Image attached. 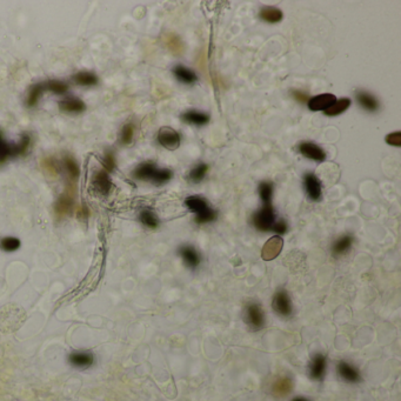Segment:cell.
I'll return each mask as SVG.
<instances>
[{
  "mask_svg": "<svg viewBox=\"0 0 401 401\" xmlns=\"http://www.w3.org/2000/svg\"><path fill=\"white\" fill-rule=\"evenodd\" d=\"M292 381L290 378H279L272 386V392L275 396H285L292 391Z\"/></svg>",
  "mask_w": 401,
  "mask_h": 401,
  "instance_id": "15",
  "label": "cell"
},
{
  "mask_svg": "<svg viewBox=\"0 0 401 401\" xmlns=\"http://www.w3.org/2000/svg\"><path fill=\"white\" fill-rule=\"evenodd\" d=\"M273 309L280 316L287 317L292 313V303L286 291H279L273 298Z\"/></svg>",
  "mask_w": 401,
  "mask_h": 401,
  "instance_id": "6",
  "label": "cell"
},
{
  "mask_svg": "<svg viewBox=\"0 0 401 401\" xmlns=\"http://www.w3.org/2000/svg\"><path fill=\"white\" fill-rule=\"evenodd\" d=\"M338 372L340 374V377L343 378L344 380L352 382V384L360 381V374H359L358 369L352 365H350L348 362H345V361L339 362Z\"/></svg>",
  "mask_w": 401,
  "mask_h": 401,
  "instance_id": "10",
  "label": "cell"
},
{
  "mask_svg": "<svg viewBox=\"0 0 401 401\" xmlns=\"http://www.w3.org/2000/svg\"><path fill=\"white\" fill-rule=\"evenodd\" d=\"M272 230L274 231L275 233H278L279 235L285 234L287 232V224L285 223L284 220H280V221H278V223L274 224V226H273Z\"/></svg>",
  "mask_w": 401,
  "mask_h": 401,
  "instance_id": "41",
  "label": "cell"
},
{
  "mask_svg": "<svg viewBox=\"0 0 401 401\" xmlns=\"http://www.w3.org/2000/svg\"><path fill=\"white\" fill-rule=\"evenodd\" d=\"M14 145H10L4 140L3 134L0 133V163H4L9 157H14Z\"/></svg>",
  "mask_w": 401,
  "mask_h": 401,
  "instance_id": "29",
  "label": "cell"
},
{
  "mask_svg": "<svg viewBox=\"0 0 401 401\" xmlns=\"http://www.w3.org/2000/svg\"><path fill=\"white\" fill-rule=\"evenodd\" d=\"M133 133H134V127H133V125H131V124H127V125L122 127L121 134H120V140L124 145H129L130 142L132 141Z\"/></svg>",
  "mask_w": 401,
  "mask_h": 401,
  "instance_id": "36",
  "label": "cell"
},
{
  "mask_svg": "<svg viewBox=\"0 0 401 401\" xmlns=\"http://www.w3.org/2000/svg\"><path fill=\"white\" fill-rule=\"evenodd\" d=\"M172 175H173L172 171L167 170V168H161V170H158V168H157L156 173H155V175H153L151 181L153 183H156V185H163V183L170 180V179L172 178Z\"/></svg>",
  "mask_w": 401,
  "mask_h": 401,
  "instance_id": "30",
  "label": "cell"
},
{
  "mask_svg": "<svg viewBox=\"0 0 401 401\" xmlns=\"http://www.w3.org/2000/svg\"><path fill=\"white\" fill-rule=\"evenodd\" d=\"M64 165H65V168H66L67 173L70 174L71 179H77L78 177H79L80 170H79V167H78V164L76 163V160H74L72 157H66V158L64 159Z\"/></svg>",
  "mask_w": 401,
  "mask_h": 401,
  "instance_id": "33",
  "label": "cell"
},
{
  "mask_svg": "<svg viewBox=\"0 0 401 401\" xmlns=\"http://www.w3.org/2000/svg\"><path fill=\"white\" fill-rule=\"evenodd\" d=\"M93 186H95V189L101 194H107L110 192L112 182L110 180V177H108L107 172L105 171L98 172V173L93 177Z\"/></svg>",
  "mask_w": 401,
  "mask_h": 401,
  "instance_id": "14",
  "label": "cell"
},
{
  "mask_svg": "<svg viewBox=\"0 0 401 401\" xmlns=\"http://www.w3.org/2000/svg\"><path fill=\"white\" fill-rule=\"evenodd\" d=\"M157 171V167L155 165L151 163H145L141 164L137 167V170L134 171V177L137 179H140V180L145 181H151L153 175H155Z\"/></svg>",
  "mask_w": 401,
  "mask_h": 401,
  "instance_id": "16",
  "label": "cell"
},
{
  "mask_svg": "<svg viewBox=\"0 0 401 401\" xmlns=\"http://www.w3.org/2000/svg\"><path fill=\"white\" fill-rule=\"evenodd\" d=\"M260 17L262 20H265L266 22H269V24H276L281 19H283V12L276 7H264L260 11Z\"/></svg>",
  "mask_w": 401,
  "mask_h": 401,
  "instance_id": "18",
  "label": "cell"
},
{
  "mask_svg": "<svg viewBox=\"0 0 401 401\" xmlns=\"http://www.w3.org/2000/svg\"><path fill=\"white\" fill-rule=\"evenodd\" d=\"M179 254H180L183 261L186 262V265L191 268H196L198 265L200 264V257L196 249H193L192 246H182L179 250Z\"/></svg>",
  "mask_w": 401,
  "mask_h": 401,
  "instance_id": "12",
  "label": "cell"
},
{
  "mask_svg": "<svg viewBox=\"0 0 401 401\" xmlns=\"http://www.w3.org/2000/svg\"><path fill=\"white\" fill-rule=\"evenodd\" d=\"M71 207H72V197L71 194H63L57 201L55 205V212L58 215H65L70 212Z\"/></svg>",
  "mask_w": 401,
  "mask_h": 401,
  "instance_id": "25",
  "label": "cell"
},
{
  "mask_svg": "<svg viewBox=\"0 0 401 401\" xmlns=\"http://www.w3.org/2000/svg\"><path fill=\"white\" fill-rule=\"evenodd\" d=\"M59 106L63 111L66 112H82L85 110V104L84 101H81L80 99L76 98H71V99H65L59 103Z\"/></svg>",
  "mask_w": 401,
  "mask_h": 401,
  "instance_id": "22",
  "label": "cell"
},
{
  "mask_svg": "<svg viewBox=\"0 0 401 401\" xmlns=\"http://www.w3.org/2000/svg\"><path fill=\"white\" fill-rule=\"evenodd\" d=\"M140 221L145 226H147L148 228H157L159 225V220L157 218V215L149 209H144L140 213Z\"/></svg>",
  "mask_w": 401,
  "mask_h": 401,
  "instance_id": "27",
  "label": "cell"
},
{
  "mask_svg": "<svg viewBox=\"0 0 401 401\" xmlns=\"http://www.w3.org/2000/svg\"><path fill=\"white\" fill-rule=\"evenodd\" d=\"M158 141L163 147L173 151L180 146V136L171 127H161L158 132Z\"/></svg>",
  "mask_w": 401,
  "mask_h": 401,
  "instance_id": "3",
  "label": "cell"
},
{
  "mask_svg": "<svg viewBox=\"0 0 401 401\" xmlns=\"http://www.w3.org/2000/svg\"><path fill=\"white\" fill-rule=\"evenodd\" d=\"M104 166H105V170H106V172H112L114 170L115 160H114L113 155H112L111 152H107L106 156H105Z\"/></svg>",
  "mask_w": 401,
  "mask_h": 401,
  "instance_id": "39",
  "label": "cell"
},
{
  "mask_svg": "<svg viewBox=\"0 0 401 401\" xmlns=\"http://www.w3.org/2000/svg\"><path fill=\"white\" fill-rule=\"evenodd\" d=\"M305 189L310 199L317 201L321 198V183L314 174L309 173L305 175Z\"/></svg>",
  "mask_w": 401,
  "mask_h": 401,
  "instance_id": "9",
  "label": "cell"
},
{
  "mask_svg": "<svg viewBox=\"0 0 401 401\" xmlns=\"http://www.w3.org/2000/svg\"><path fill=\"white\" fill-rule=\"evenodd\" d=\"M292 401H307L306 399H303V398H295V399H293Z\"/></svg>",
  "mask_w": 401,
  "mask_h": 401,
  "instance_id": "43",
  "label": "cell"
},
{
  "mask_svg": "<svg viewBox=\"0 0 401 401\" xmlns=\"http://www.w3.org/2000/svg\"><path fill=\"white\" fill-rule=\"evenodd\" d=\"M246 320L252 329H260L264 326V312L257 303H250L246 307Z\"/></svg>",
  "mask_w": 401,
  "mask_h": 401,
  "instance_id": "5",
  "label": "cell"
},
{
  "mask_svg": "<svg viewBox=\"0 0 401 401\" xmlns=\"http://www.w3.org/2000/svg\"><path fill=\"white\" fill-rule=\"evenodd\" d=\"M273 193V185L271 182L264 181L259 185V194L264 204H271Z\"/></svg>",
  "mask_w": 401,
  "mask_h": 401,
  "instance_id": "31",
  "label": "cell"
},
{
  "mask_svg": "<svg viewBox=\"0 0 401 401\" xmlns=\"http://www.w3.org/2000/svg\"><path fill=\"white\" fill-rule=\"evenodd\" d=\"M43 167L45 168V170L47 171V173H48V174H53V175H54L55 173H57V171H58L57 166H55L54 160L52 159V158L45 159V160L43 161Z\"/></svg>",
  "mask_w": 401,
  "mask_h": 401,
  "instance_id": "40",
  "label": "cell"
},
{
  "mask_svg": "<svg viewBox=\"0 0 401 401\" xmlns=\"http://www.w3.org/2000/svg\"><path fill=\"white\" fill-rule=\"evenodd\" d=\"M386 142H387L388 145L395 146V147H400L401 146V133L394 132V133L388 134V136L386 137Z\"/></svg>",
  "mask_w": 401,
  "mask_h": 401,
  "instance_id": "38",
  "label": "cell"
},
{
  "mask_svg": "<svg viewBox=\"0 0 401 401\" xmlns=\"http://www.w3.org/2000/svg\"><path fill=\"white\" fill-rule=\"evenodd\" d=\"M336 101L334 95L325 93L317 97H313L309 100V108L311 111H326Z\"/></svg>",
  "mask_w": 401,
  "mask_h": 401,
  "instance_id": "7",
  "label": "cell"
},
{
  "mask_svg": "<svg viewBox=\"0 0 401 401\" xmlns=\"http://www.w3.org/2000/svg\"><path fill=\"white\" fill-rule=\"evenodd\" d=\"M284 241L279 235H274V237L269 238L266 243L262 247V259L264 260H273L279 256L281 250H283Z\"/></svg>",
  "mask_w": 401,
  "mask_h": 401,
  "instance_id": "4",
  "label": "cell"
},
{
  "mask_svg": "<svg viewBox=\"0 0 401 401\" xmlns=\"http://www.w3.org/2000/svg\"><path fill=\"white\" fill-rule=\"evenodd\" d=\"M44 89H45V86L43 84H38V85L32 86L31 89H29V92H28L27 106H29V107L36 106L37 103H38L39 98L41 97V95H43Z\"/></svg>",
  "mask_w": 401,
  "mask_h": 401,
  "instance_id": "28",
  "label": "cell"
},
{
  "mask_svg": "<svg viewBox=\"0 0 401 401\" xmlns=\"http://www.w3.org/2000/svg\"><path fill=\"white\" fill-rule=\"evenodd\" d=\"M20 247V240L13 237H6L0 240V249H3L6 252H13Z\"/></svg>",
  "mask_w": 401,
  "mask_h": 401,
  "instance_id": "34",
  "label": "cell"
},
{
  "mask_svg": "<svg viewBox=\"0 0 401 401\" xmlns=\"http://www.w3.org/2000/svg\"><path fill=\"white\" fill-rule=\"evenodd\" d=\"M357 99L358 103L361 105L362 108H365L367 111H376L379 107V104H378V100L374 98L372 95L367 92H358L357 93Z\"/></svg>",
  "mask_w": 401,
  "mask_h": 401,
  "instance_id": "19",
  "label": "cell"
},
{
  "mask_svg": "<svg viewBox=\"0 0 401 401\" xmlns=\"http://www.w3.org/2000/svg\"><path fill=\"white\" fill-rule=\"evenodd\" d=\"M207 171H208V166L206 164L197 165V166L194 167L192 171H191L190 179L193 182H200L202 179L205 178V175H206V173H207Z\"/></svg>",
  "mask_w": 401,
  "mask_h": 401,
  "instance_id": "32",
  "label": "cell"
},
{
  "mask_svg": "<svg viewBox=\"0 0 401 401\" xmlns=\"http://www.w3.org/2000/svg\"><path fill=\"white\" fill-rule=\"evenodd\" d=\"M185 204L187 207L190 208V211H192L197 214L196 221L198 224L211 223V221L217 218L215 211H213V209L208 206L207 201L202 199L201 197H197V196L189 197L185 200Z\"/></svg>",
  "mask_w": 401,
  "mask_h": 401,
  "instance_id": "1",
  "label": "cell"
},
{
  "mask_svg": "<svg viewBox=\"0 0 401 401\" xmlns=\"http://www.w3.org/2000/svg\"><path fill=\"white\" fill-rule=\"evenodd\" d=\"M351 105V100L348 98H343L338 101H335L334 104L332 105L331 107L327 108L325 111L326 115H329V117H334V115H339L347 110Z\"/></svg>",
  "mask_w": 401,
  "mask_h": 401,
  "instance_id": "23",
  "label": "cell"
},
{
  "mask_svg": "<svg viewBox=\"0 0 401 401\" xmlns=\"http://www.w3.org/2000/svg\"><path fill=\"white\" fill-rule=\"evenodd\" d=\"M326 358L322 354H317L311 363V377L314 380H321L325 376Z\"/></svg>",
  "mask_w": 401,
  "mask_h": 401,
  "instance_id": "13",
  "label": "cell"
},
{
  "mask_svg": "<svg viewBox=\"0 0 401 401\" xmlns=\"http://www.w3.org/2000/svg\"><path fill=\"white\" fill-rule=\"evenodd\" d=\"M253 224L258 230L262 232L271 231L275 224V215L272 204H264L260 211L253 217Z\"/></svg>",
  "mask_w": 401,
  "mask_h": 401,
  "instance_id": "2",
  "label": "cell"
},
{
  "mask_svg": "<svg viewBox=\"0 0 401 401\" xmlns=\"http://www.w3.org/2000/svg\"><path fill=\"white\" fill-rule=\"evenodd\" d=\"M299 151H300L303 157L314 161L321 163V161L326 159V153L324 152V149H322L320 146L313 144V142H302V144L299 146Z\"/></svg>",
  "mask_w": 401,
  "mask_h": 401,
  "instance_id": "8",
  "label": "cell"
},
{
  "mask_svg": "<svg viewBox=\"0 0 401 401\" xmlns=\"http://www.w3.org/2000/svg\"><path fill=\"white\" fill-rule=\"evenodd\" d=\"M165 43L166 46L171 52H173V54H181L183 51L182 41L179 39V37L175 35H167L165 38Z\"/></svg>",
  "mask_w": 401,
  "mask_h": 401,
  "instance_id": "26",
  "label": "cell"
},
{
  "mask_svg": "<svg viewBox=\"0 0 401 401\" xmlns=\"http://www.w3.org/2000/svg\"><path fill=\"white\" fill-rule=\"evenodd\" d=\"M174 76L177 77L178 80H180L181 82H185V84H192L197 80V76L193 71H191L190 69L183 66H177L173 70Z\"/></svg>",
  "mask_w": 401,
  "mask_h": 401,
  "instance_id": "21",
  "label": "cell"
},
{
  "mask_svg": "<svg viewBox=\"0 0 401 401\" xmlns=\"http://www.w3.org/2000/svg\"><path fill=\"white\" fill-rule=\"evenodd\" d=\"M28 145H29V137L27 134H24L21 138L20 142H18V144L14 145V149H16V156H19V155H24L26 152V149L28 148Z\"/></svg>",
  "mask_w": 401,
  "mask_h": 401,
  "instance_id": "37",
  "label": "cell"
},
{
  "mask_svg": "<svg viewBox=\"0 0 401 401\" xmlns=\"http://www.w3.org/2000/svg\"><path fill=\"white\" fill-rule=\"evenodd\" d=\"M93 361V355L88 352H74L70 355V362L78 368H88L92 366Z\"/></svg>",
  "mask_w": 401,
  "mask_h": 401,
  "instance_id": "11",
  "label": "cell"
},
{
  "mask_svg": "<svg viewBox=\"0 0 401 401\" xmlns=\"http://www.w3.org/2000/svg\"><path fill=\"white\" fill-rule=\"evenodd\" d=\"M293 97L298 101H300V103H306L307 100H309V97H307L305 93H302L300 91H295L293 92Z\"/></svg>",
  "mask_w": 401,
  "mask_h": 401,
  "instance_id": "42",
  "label": "cell"
},
{
  "mask_svg": "<svg viewBox=\"0 0 401 401\" xmlns=\"http://www.w3.org/2000/svg\"><path fill=\"white\" fill-rule=\"evenodd\" d=\"M352 243H353V237H352V235L347 234V235H344V237H341L334 243H333V246H332L333 256L338 257V256H341V254L346 253L347 251L351 249Z\"/></svg>",
  "mask_w": 401,
  "mask_h": 401,
  "instance_id": "17",
  "label": "cell"
},
{
  "mask_svg": "<svg viewBox=\"0 0 401 401\" xmlns=\"http://www.w3.org/2000/svg\"><path fill=\"white\" fill-rule=\"evenodd\" d=\"M182 120L186 121V122L193 124V125H197V126H202V125H206V124L208 122L209 117L207 114L201 113V112L189 111L182 115Z\"/></svg>",
  "mask_w": 401,
  "mask_h": 401,
  "instance_id": "20",
  "label": "cell"
},
{
  "mask_svg": "<svg viewBox=\"0 0 401 401\" xmlns=\"http://www.w3.org/2000/svg\"><path fill=\"white\" fill-rule=\"evenodd\" d=\"M45 88L50 89L51 92L55 93V95H63L65 93L67 89H69V85L65 84V82L59 81V80H51L48 81L47 84H45Z\"/></svg>",
  "mask_w": 401,
  "mask_h": 401,
  "instance_id": "35",
  "label": "cell"
},
{
  "mask_svg": "<svg viewBox=\"0 0 401 401\" xmlns=\"http://www.w3.org/2000/svg\"><path fill=\"white\" fill-rule=\"evenodd\" d=\"M73 80L80 86H93L98 82V78L92 72H79L74 74Z\"/></svg>",
  "mask_w": 401,
  "mask_h": 401,
  "instance_id": "24",
  "label": "cell"
}]
</instances>
